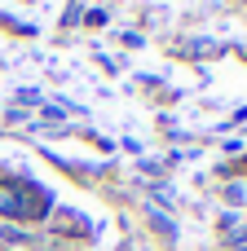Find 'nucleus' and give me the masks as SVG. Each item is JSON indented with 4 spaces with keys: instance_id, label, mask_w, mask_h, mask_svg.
Returning <instances> with one entry per match:
<instances>
[{
    "instance_id": "1",
    "label": "nucleus",
    "mask_w": 247,
    "mask_h": 251,
    "mask_svg": "<svg viewBox=\"0 0 247 251\" xmlns=\"http://www.w3.org/2000/svg\"><path fill=\"white\" fill-rule=\"evenodd\" d=\"M53 199L22 181H0V216H44Z\"/></svg>"
}]
</instances>
